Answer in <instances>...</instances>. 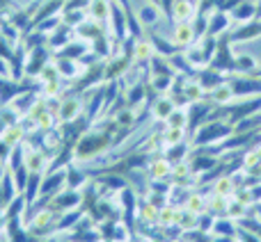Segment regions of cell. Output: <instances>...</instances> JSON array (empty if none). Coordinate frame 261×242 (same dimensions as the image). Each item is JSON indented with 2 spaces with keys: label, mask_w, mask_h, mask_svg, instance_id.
<instances>
[{
  "label": "cell",
  "mask_w": 261,
  "mask_h": 242,
  "mask_svg": "<svg viewBox=\"0 0 261 242\" xmlns=\"http://www.w3.org/2000/svg\"><path fill=\"white\" fill-rule=\"evenodd\" d=\"M241 224L234 220H229V217H216V222H213V231L211 235H225V238H236V233H239Z\"/></svg>",
  "instance_id": "484cf974"
},
{
  "label": "cell",
  "mask_w": 261,
  "mask_h": 242,
  "mask_svg": "<svg viewBox=\"0 0 261 242\" xmlns=\"http://www.w3.org/2000/svg\"><path fill=\"white\" fill-rule=\"evenodd\" d=\"M261 37V18L252 23H245V25H236V30H231L229 41L236 44H243V41H257Z\"/></svg>",
  "instance_id": "2e32d148"
},
{
  "label": "cell",
  "mask_w": 261,
  "mask_h": 242,
  "mask_svg": "<svg viewBox=\"0 0 261 242\" xmlns=\"http://www.w3.org/2000/svg\"><path fill=\"white\" fill-rule=\"evenodd\" d=\"M0 240H3V231H0Z\"/></svg>",
  "instance_id": "f35d334b"
},
{
  "label": "cell",
  "mask_w": 261,
  "mask_h": 242,
  "mask_svg": "<svg viewBox=\"0 0 261 242\" xmlns=\"http://www.w3.org/2000/svg\"><path fill=\"white\" fill-rule=\"evenodd\" d=\"M236 242H261V238L254 231H250V229H245V226H241L239 229V233H236Z\"/></svg>",
  "instance_id": "1f68e13d"
},
{
  "label": "cell",
  "mask_w": 261,
  "mask_h": 242,
  "mask_svg": "<svg viewBox=\"0 0 261 242\" xmlns=\"http://www.w3.org/2000/svg\"><path fill=\"white\" fill-rule=\"evenodd\" d=\"M7 165H5V162L3 160H0V183H3V180H5V176H7Z\"/></svg>",
  "instance_id": "e575fe53"
},
{
  "label": "cell",
  "mask_w": 261,
  "mask_h": 242,
  "mask_svg": "<svg viewBox=\"0 0 261 242\" xmlns=\"http://www.w3.org/2000/svg\"><path fill=\"white\" fill-rule=\"evenodd\" d=\"M149 39H151L156 55H163V57H172L174 53H179V48L172 44L170 37H161V35H153V32H151V35H149Z\"/></svg>",
  "instance_id": "f1b7e54d"
},
{
  "label": "cell",
  "mask_w": 261,
  "mask_h": 242,
  "mask_svg": "<svg viewBox=\"0 0 261 242\" xmlns=\"http://www.w3.org/2000/svg\"><path fill=\"white\" fill-rule=\"evenodd\" d=\"M197 222H199L197 213H193V210H188V208L181 206L179 222H176V229H179L181 233H193V231H197Z\"/></svg>",
  "instance_id": "f546056e"
},
{
  "label": "cell",
  "mask_w": 261,
  "mask_h": 242,
  "mask_svg": "<svg viewBox=\"0 0 261 242\" xmlns=\"http://www.w3.org/2000/svg\"><path fill=\"white\" fill-rule=\"evenodd\" d=\"M113 5H115V0H90V5H87V16L96 23L108 25L110 14H113Z\"/></svg>",
  "instance_id": "e0dca14e"
},
{
  "label": "cell",
  "mask_w": 261,
  "mask_h": 242,
  "mask_svg": "<svg viewBox=\"0 0 261 242\" xmlns=\"http://www.w3.org/2000/svg\"><path fill=\"white\" fill-rule=\"evenodd\" d=\"M83 112H85V96L81 92H69L58 99V105H55V114L60 119V126H71L78 124L83 119Z\"/></svg>",
  "instance_id": "7a4b0ae2"
},
{
  "label": "cell",
  "mask_w": 261,
  "mask_h": 242,
  "mask_svg": "<svg viewBox=\"0 0 261 242\" xmlns=\"http://www.w3.org/2000/svg\"><path fill=\"white\" fill-rule=\"evenodd\" d=\"M231 206V197H222V194H213L208 192V213L213 217H225L229 213Z\"/></svg>",
  "instance_id": "83f0119b"
},
{
  "label": "cell",
  "mask_w": 261,
  "mask_h": 242,
  "mask_svg": "<svg viewBox=\"0 0 261 242\" xmlns=\"http://www.w3.org/2000/svg\"><path fill=\"white\" fill-rule=\"evenodd\" d=\"M0 139H3L9 148H16V146H21V144L25 142L28 135H25V130H23L21 121H18V124H9L7 128L0 133Z\"/></svg>",
  "instance_id": "7402d4cb"
},
{
  "label": "cell",
  "mask_w": 261,
  "mask_h": 242,
  "mask_svg": "<svg viewBox=\"0 0 261 242\" xmlns=\"http://www.w3.org/2000/svg\"><path fill=\"white\" fill-rule=\"evenodd\" d=\"M179 213L181 206L165 201L158 210V231H167V229H176V222H179Z\"/></svg>",
  "instance_id": "ac0fdd59"
},
{
  "label": "cell",
  "mask_w": 261,
  "mask_h": 242,
  "mask_svg": "<svg viewBox=\"0 0 261 242\" xmlns=\"http://www.w3.org/2000/svg\"><path fill=\"white\" fill-rule=\"evenodd\" d=\"M165 242H188V240H186L184 233H176V235H170V238H167Z\"/></svg>",
  "instance_id": "836d02e7"
},
{
  "label": "cell",
  "mask_w": 261,
  "mask_h": 242,
  "mask_svg": "<svg viewBox=\"0 0 261 242\" xmlns=\"http://www.w3.org/2000/svg\"><path fill=\"white\" fill-rule=\"evenodd\" d=\"M53 62L58 67V73L64 82H73L78 78L85 76V64L81 59H73V57H67V55H53Z\"/></svg>",
  "instance_id": "5b68a950"
},
{
  "label": "cell",
  "mask_w": 261,
  "mask_h": 242,
  "mask_svg": "<svg viewBox=\"0 0 261 242\" xmlns=\"http://www.w3.org/2000/svg\"><path fill=\"white\" fill-rule=\"evenodd\" d=\"M158 210H161L158 203L149 201V199H140L135 206V220L147 229H158Z\"/></svg>",
  "instance_id": "8fae6325"
},
{
  "label": "cell",
  "mask_w": 261,
  "mask_h": 242,
  "mask_svg": "<svg viewBox=\"0 0 261 242\" xmlns=\"http://www.w3.org/2000/svg\"><path fill=\"white\" fill-rule=\"evenodd\" d=\"M58 217L60 215L50 206L37 208V210L25 220V233L35 235V238H41V235L50 233V231L55 229V224H58Z\"/></svg>",
  "instance_id": "3957f363"
},
{
  "label": "cell",
  "mask_w": 261,
  "mask_h": 242,
  "mask_svg": "<svg viewBox=\"0 0 261 242\" xmlns=\"http://www.w3.org/2000/svg\"><path fill=\"white\" fill-rule=\"evenodd\" d=\"M170 39L172 44L176 46L179 50H186L197 41V35H195V25L193 21H186V23H172V32H170Z\"/></svg>",
  "instance_id": "ba28073f"
},
{
  "label": "cell",
  "mask_w": 261,
  "mask_h": 242,
  "mask_svg": "<svg viewBox=\"0 0 261 242\" xmlns=\"http://www.w3.org/2000/svg\"><path fill=\"white\" fill-rule=\"evenodd\" d=\"M231 135H234V126H229L222 119H208L197 126V133L190 137V144H193V148L216 146V144H222L225 139H229Z\"/></svg>",
  "instance_id": "6da1fadb"
},
{
  "label": "cell",
  "mask_w": 261,
  "mask_h": 242,
  "mask_svg": "<svg viewBox=\"0 0 261 242\" xmlns=\"http://www.w3.org/2000/svg\"><path fill=\"white\" fill-rule=\"evenodd\" d=\"M165 126H170V128H190V105H176L174 112L167 117Z\"/></svg>",
  "instance_id": "4316f807"
},
{
  "label": "cell",
  "mask_w": 261,
  "mask_h": 242,
  "mask_svg": "<svg viewBox=\"0 0 261 242\" xmlns=\"http://www.w3.org/2000/svg\"><path fill=\"white\" fill-rule=\"evenodd\" d=\"M206 94L208 92L204 89V85L197 80V73L195 76H186L184 80V89H181V96L186 99V103H202V101H206Z\"/></svg>",
  "instance_id": "9a60e30c"
},
{
  "label": "cell",
  "mask_w": 261,
  "mask_h": 242,
  "mask_svg": "<svg viewBox=\"0 0 261 242\" xmlns=\"http://www.w3.org/2000/svg\"><path fill=\"white\" fill-rule=\"evenodd\" d=\"M7 226H9V215H7V208L0 203V231H7Z\"/></svg>",
  "instance_id": "d6a6232c"
},
{
  "label": "cell",
  "mask_w": 261,
  "mask_h": 242,
  "mask_svg": "<svg viewBox=\"0 0 261 242\" xmlns=\"http://www.w3.org/2000/svg\"><path fill=\"white\" fill-rule=\"evenodd\" d=\"M206 101L216 108H225V105H231L236 101V94H234V87H231L229 80H222L220 85H216L211 92L206 94Z\"/></svg>",
  "instance_id": "4fadbf2b"
},
{
  "label": "cell",
  "mask_w": 261,
  "mask_h": 242,
  "mask_svg": "<svg viewBox=\"0 0 261 242\" xmlns=\"http://www.w3.org/2000/svg\"><path fill=\"white\" fill-rule=\"evenodd\" d=\"M174 78L176 76H158V73H149L147 78V87L153 92V94H170L172 85H174Z\"/></svg>",
  "instance_id": "d4e9b609"
},
{
  "label": "cell",
  "mask_w": 261,
  "mask_h": 242,
  "mask_svg": "<svg viewBox=\"0 0 261 242\" xmlns=\"http://www.w3.org/2000/svg\"><path fill=\"white\" fill-rule=\"evenodd\" d=\"M231 21L236 25H245V23H252L259 18V12H257V0H241L234 9L229 12Z\"/></svg>",
  "instance_id": "5bb4252c"
},
{
  "label": "cell",
  "mask_w": 261,
  "mask_h": 242,
  "mask_svg": "<svg viewBox=\"0 0 261 242\" xmlns=\"http://www.w3.org/2000/svg\"><path fill=\"white\" fill-rule=\"evenodd\" d=\"M174 108H176L174 96H172V94H158L156 99H151V103H149V114H151L153 121L165 124L167 117L174 112Z\"/></svg>",
  "instance_id": "9c48e42d"
},
{
  "label": "cell",
  "mask_w": 261,
  "mask_h": 242,
  "mask_svg": "<svg viewBox=\"0 0 261 242\" xmlns=\"http://www.w3.org/2000/svg\"><path fill=\"white\" fill-rule=\"evenodd\" d=\"M147 80H138V82H130L126 87V92H124V99H126V105H130L133 110H138L140 105L147 101Z\"/></svg>",
  "instance_id": "d6986e66"
},
{
  "label": "cell",
  "mask_w": 261,
  "mask_h": 242,
  "mask_svg": "<svg viewBox=\"0 0 261 242\" xmlns=\"http://www.w3.org/2000/svg\"><path fill=\"white\" fill-rule=\"evenodd\" d=\"M130 242H153V240L147 238V235H135V238H130Z\"/></svg>",
  "instance_id": "d590c367"
},
{
  "label": "cell",
  "mask_w": 261,
  "mask_h": 242,
  "mask_svg": "<svg viewBox=\"0 0 261 242\" xmlns=\"http://www.w3.org/2000/svg\"><path fill=\"white\" fill-rule=\"evenodd\" d=\"M197 14H199V7L193 0H174L167 18H170L172 23H186V21H195Z\"/></svg>",
  "instance_id": "7c38bea8"
},
{
  "label": "cell",
  "mask_w": 261,
  "mask_h": 242,
  "mask_svg": "<svg viewBox=\"0 0 261 242\" xmlns=\"http://www.w3.org/2000/svg\"><path fill=\"white\" fill-rule=\"evenodd\" d=\"M5 128H7V124H5V119H3V117H0V133H3V130H5Z\"/></svg>",
  "instance_id": "8d00e7d4"
},
{
  "label": "cell",
  "mask_w": 261,
  "mask_h": 242,
  "mask_svg": "<svg viewBox=\"0 0 261 242\" xmlns=\"http://www.w3.org/2000/svg\"><path fill=\"white\" fill-rule=\"evenodd\" d=\"M184 208H188V210L197 213V215H202V213H208V194L202 192V190H190L188 199H186Z\"/></svg>",
  "instance_id": "cb8c5ba5"
},
{
  "label": "cell",
  "mask_w": 261,
  "mask_h": 242,
  "mask_svg": "<svg viewBox=\"0 0 261 242\" xmlns=\"http://www.w3.org/2000/svg\"><path fill=\"white\" fill-rule=\"evenodd\" d=\"M254 148H257V153H259V158H261V142H259V144H254Z\"/></svg>",
  "instance_id": "74e56055"
},
{
  "label": "cell",
  "mask_w": 261,
  "mask_h": 242,
  "mask_svg": "<svg viewBox=\"0 0 261 242\" xmlns=\"http://www.w3.org/2000/svg\"><path fill=\"white\" fill-rule=\"evenodd\" d=\"M172 169H174V162L167 156H151L144 167L149 180H172Z\"/></svg>",
  "instance_id": "8992f818"
},
{
  "label": "cell",
  "mask_w": 261,
  "mask_h": 242,
  "mask_svg": "<svg viewBox=\"0 0 261 242\" xmlns=\"http://www.w3.org/2000/svg\"><path fill=\"white\" fill-rule=\"evenodd\" d=\"M135 16H138V21L142 23L144 27H153V25H158L161 16H165V14H163V9L158 7V5H153V3H149L147 0V5L140 7L138 12H135Z\"/></svg>",
  "instance_id": "44dd1931"
},
{
  "label": "cell",
  "mask_w": 261,
  "mask_h": 242,
  "mask_svg": "<svg viewBox=\"0 0 261 242\" xmlns=\"http://www.w3.org/2000/svg\"><path fill=\"white\" fill-rule=\"evenodd\" d=\"M163 139H165V148H170V146H176V144L188 142L190 135H188L186 128H170V126H165V130H163Z\"/></svg>",
  "instance_id": "4dcf8cb0"
},
{
  "label": "cell",
  "mask_w": 261,
  "mask_h": 242,
  "mask_svg": "<svg viewBox=\"0 0 261 242\" xmlns=\"http://www.w3.org/2000/svg\"><path fill=\"white\" fill-rule=\"evenodd\" d=\"M83 203H85V197H83L81 190L64 185V188L58 190L53 197H48V203H46V206H50L58 215H64V213H69V210H78Z\"/></svg>",
  "instance_id": "277c9868"
},
{
  "label": "cell",
  "mask_w": 261,
  "mask_h": 242,
  "mask_svg": "<svg viewBox=\"0 0 261 242\" xmlns=\"http://www.w3.org/2000/svg\"><path fill=\"white\" fill-rule=\"evenodd\" d=\"M234 62H236V73H245V76H254L257 69L261 67L259 57L254 53H239L234 55Z\"/></svg>",
  "instance_id": "603a6c76"
},
{
  "label": "cell",
  "mask_w": 261,
  "mask_h": 242,
  "mask_svg": "<svg viewBox=\"0 0 261 242\" xmlns=\"http://www.w3.org/2000/svg\"><path fill=\"white\" fill-rule=\"evenodd\" d=\"M236 190H239V185H236L231 174H218L216 178L211 180V185H208V192L222 194V197H234Z\"/></svg>",
  "instance_id": "ffe728a7"
},
{
  "label": "cell",
  "mask_w": 261,
  "mask_h": 242,
  "mask_svg": "<svg viewBox=\"0 0 261 242\" xmlns=\"http://www.w3.org/2000/svg\"><path fill=\"white\" fill-rule=\"evenodd\" d=\"M206 18H208V35L216 37V39H220L222 35H227V32L231 30V25H234L229 12H225V9H220V7L206 12Z\"/></svg>",
  "instance_id": "52a82bcc"
},
{
  "label": "cell",
  "mask_w": 261,
  "mask_h": 242,
  "mask_svg": "<svg viewBox=\"0 0 261 242\" xmlns=\"http://www.w3.org/2000/svg\"><path fill=\"white\" fill-rule=\"evenodd\" d=\"M153 55H156V50H153L151 39L149 37H135L133 44H130V62L147 67L153 59Z\"/></svg>",
  "instance_id": "30bf717a"
}]
</instances>
